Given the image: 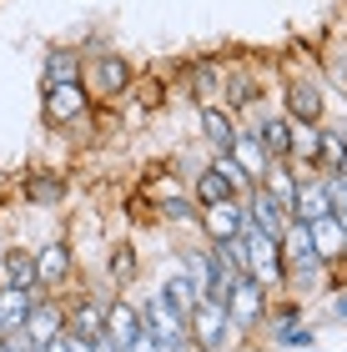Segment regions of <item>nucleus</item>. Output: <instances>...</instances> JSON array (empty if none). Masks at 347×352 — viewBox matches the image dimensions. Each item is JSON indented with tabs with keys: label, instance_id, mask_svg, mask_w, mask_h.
Returning a JSON list of instances; mask_svg holds the SVG:
<instances>
[{
	"label": "nucleus",
	"instance_id": "29",
	"mask_svg": "<svg viewBox=\"0 0 347 352\" xmlns=\"http://www.w3.org/2000/svg\"><path fill=\"white\" fill-rule=\"evenodd\" d=\"M131 91H136V96H146V111H156V106H161V96H166L161 76H146V81H131Z\"/></svg>",
	"mask_w": 347,
	"mask_h": 352
},
{
	"label": "nucleus",
	"instance_id": "18",
	"mask_svg": "<svg viewBox=\"0 0 347 352\" xmlns=\"http://www.w3.org/2000/svg\"><path fill=\"white\" fill-rule=\"evenodd\" d=\"M247 131H257V141L272 151V162H287V156H292V116H282V111H262L257 126H247Z\"/></svg>",
	"mask_w": 347,
	"mask_h": 352
},
{
	"label": "nucleus",
	"instance_id": "30",
	"mask_svg": "<svg viewBox=\"0 0 347 352\" xmlns=\"http://www.w3.org/2000/svg\"><path fill=\"white\" fill-rule=\"evenodd\" d=\"M121 352H161V342H156V338H151V332H146V327H141V332H136V338H131V342H126Z\"/></svg>",
	"mask_w": 347,
	"mask_h": 352
},
{
	"label": "nucleus",
	"instance_id": "6",
	"mask_svg": "<svg viewBox=\"0 0 347 352\" xmlns=\"http://www.w3.org/2000/svg\"><path fill=\"white\" fill-rule=\"evenodd\" d=\"M91 106H96V101H91V91H86L81 81L41 86V116H45V126H60V131H71V126L81 121Z\"/></svg>",
	"mask_w": 347,
	"mask_h": 352
},
{
	"label": "nucleus",
	"instance_id": "31",
	"mask_svg": "<svg viewBox=\"0 0 347 352\" xmlns=\"http://www.w3.org/2000/svg\"><path fill=\"white\" fill-rule=\"evenodd\" d=\"M333 322H347V292H342V287L333 292Z\"/></svg>",
	"mask_w": 347,
	"mask_h": 352
},
{
	"label": "nucleus",
	"instance_id": "3",
	"mask_svg": "<svg viewBox=\"0 0 347 352\" xmlns=\"http://www.w3.org/2000/svg\"><path fill=\"white\" fill-rule=\"evenodd\" d=\"M131 81H136V66L121 51H111V45L96 51V56H86V66H81V86L91 91V101H96V106L121 101V96L131 91Z\"/></svg>",
	"mask_w": 347,
	"mask_h": 352
},
{
	"label": "nucleus",
	"instance_id": "7",
	"mask_svg": "<svg viewBox=\"0 0 347 352\" xmlns=\"http://www.w3.org/2000/svg\"><path fill=\"white\" fill-rule=\"evenodd\" d=\"M36 282L41 292H71L76 287V247L66 236H51L45 247H36Z\"/></svg>",
	"mask_w": 347,
	"mask_h": 352
},
{
	"label": "nucleus",
	"instance_id": "26",
	"mask_svg": "<svg viewBox=\"0 0 347 352\" xmlns=\"http://www.w3.org/2000/svg\"><path fill=\"white\" fill-rule=\"evenodd\" d=\"M347 162V131L322 121V141H317V171H337Z\"/></svg>",
	"mask_w": 347,
	"mask_h": 352
},
{
	"label": "nucleus",
	"instance_id": "21",
	"mask_svg": "<svg viewBox=\"0 0 347 352\" xmlns=\"http://www.w3.org/2000/svg\"><path fill=\"white\" fill-rule=\"evenodd\" d=\"M302 176L307 171H297L292 162H272V166H267V176H262V191H267V197H272L277 206H287V217H292V201H297V182H302Z\"/></svg>",
	"mask_w": 347,
	"mask_h": 352
},
{
	"label": "nucleus",
	"instance_id": "24",
	"mask_svg": "<svg viewBox=\"0 0 347 352\" xmlns=\"http://www.w3.org/2000/svg\"><path fill=\"white\" fill-rule=\"evenodd\" d=\"M307 232H312V247H317V257L333 267L342 257V247H347V227H342V217H322V221H307Z\"/></svg>",
	"mask_w": 347,
	"mask_h": 352
},
{
	"label": "nucleus",
	"instance_id": "25",
	"mask_svg": "<svg viewBox=\"0 0 347 352\" xmlns=\"http://www.w3.org/2000/svg\"><path fill=\"white\" fill-rule=\"evenodd\" d=\"M36 297H41V292H21V287H0V332H10V327H25V317H30V307H36Z\"/></svg>",
	"mask_w": 347,
	"mask_h": 352
},
{
	"label": "nucleus",
	"instance_id": "1",
	"mask_svg": "<svg viewBox=\"0 0 347 352\" xmlns=\"http://www.w3.org/2000/svg\"><path fill=\"white\" fill-rule=\"evenodd\" d=\"M222 307H227V327H232V342H251L257 332L267 327V307H272V292L247 277V272H236L222 292Z\"/></svg>",
	"mask_w": 347,
	"mask_h": 352
},
{
	"label": "nucleus",
	"instance_id": "5",
	"mask_svg": "<svg viewBox=\"0 0 347 352\" xmlns=\"http://www.w3.org/2000/svg\"><path fill=\"white\" fill-rule=\"evenodd\" d=\"M242 242H247V277H257L267 292L287 287V272H282V236H267L262 227H251V221H247Z\"/></svg>",
	"mask_w": 347,
	"mask_h": 352
},
{
	"label": "nucleus",
	"instance_id": "28",
	"mask_svg": "<svg viewBox=\"0 0 347 352\" xmlns=\"http://www.w3.org/2000/svg\"><path fill=\"white\" fill-rule=\"evenodd\" d=\"M212 252L222 257V267L232 272V277H236V272H247V242H242V236H227V242H212Z\"/></svg>",
	"mask_w": 347,
	"mask_h": 352
},
{
	"label": "nucleus",
	"instance_id": "10",
	"mask_svg": "<svg viewBox=\"0 0 347 352\" xmlns=\"http://www.w3.org/2000/svg\"><path fill=\"white\" fill-rule=\"evenodd\" d=\"M282 116H292V121H322L327 116L322 86L312 81V76H287V86H282Z\"/></svg>",
	"mask_w": 347,
	"mask_h": 352
},
{
	"label": "nucleus",
	"instance_id": "8",
	"mask_svg": "<svg viewBox=\"0 0 347 352\" xmlns=\"http://www.w3.org/2000/svg\"><path fill=\"white\" fill-rule=\"evenodd\" d=\"M197 232H201V242H227V236H242V232H247V197H227V201L201 206Z\"/></svg>",
	"mask_w": 347,
	"mask_h": 352
},
{
	"label": "nucleus",
	"instance_id": "11",
	"mask_svg": "<svg viewBox=\"0 0 347 352\" xmlns=\"http://www.w3.org/2000/svg\"><path fill=\"white\" fill-rule=\"evenodd\" d=\"M197 126H201V146H207V156H227L236 131H242L227 106H197Z\"/></svg>",
	"mask_w": 347,
	"mask_h": 352
},
{
	"label": "nucleus",
	"instance_id": "22",
	"mask_svg": "<svg viewBox=\"0 0 347 352\" xmlns=\"http://www.w3.org/2000/svg\"><path fill=\"white\" fill-rule=\"evenodd\" d=\"M71 197V186H66V176L60 171H30L25 176V201H36V206H66Z\"/></svg>",
	"mask_w": 347,
	"mask_h": 352
},
{
	"label": "nucleus",
	"instance_id": "27",
	"mask_svg": "<svg viewBox=\"0 0 347 352\" xmlns=\"http://www.w3.org/2000/svg\"><path fill=\"white\" fill-rule=\"evenodd\" d=\"M267 338H272L277 347H287V352H302V347L317 342V327H307V322H272Z\"/></svg>",
	"mask_w": 347,
	"mask_h": 352
},
{
	"label": "nucleus",
	"instance_id": "9",
	"mask_svg": "<svg viewBox=\"0 0 347 352\" xmlns=\"http://www.w3.org/2000/svg\"><path fill=\"white\" fill-rule=\"evenodd\" d=\"M141 327H146L161 347H186V317L171 307V302H161L156 292L141 297Z\"/></svg>",
	"mask_w": 347,
	"mask_h": 352
},
{
	"label": "nucleus",
	"instance_id": "4",
	"mask_svg": "<svg viewBox=\"0 0 347 352\" xmlns=\"http://www.w3.org/2000/svg\"><path fill=\"white\" fill-rule=\"evenodd\" d=\"M186 347L192 352H227L232 347L227 307L216 297H197V307L186 312Z\"/></svg>",
	"mask_w": 347,
	"mask_h": 352
},
{
	"label": "nucleus",
	"instance_id": "2",
	"mask_svg": "<svg viewBox=\"0 0 347 352\" xmlns=\"http://www.w3.org/2000/svg\"><path fill=\"white\" fill-rule=\"evenodd\" d=\"M282 272H287V292L292 297H312L327 282V262L317 257V247H312L307 221H292V227L282 232Z\"/></svg>",
	"mask_w": 347,
	"mask_h": 352
},
{
	"label": "nucleus",
	"instance_id": "13",
	"mask_svg": "<svg viewBox=\"0 0 347 352\" xmlns=\"http://www.w3.org/2000/svg\"><path fill=\"white\" fill-rule=\"evenodd\" d=\"M227 156H232V166L242 171V182H247V186H257L262 176H267V166H272V151H267L262 141H257V131H247V126L236 131V141H232V151H227Z\"/></svg>",
	"mask_w": 347,
	"mask_h": 352
},
{
	"label": "nucleus",
	"instance_id": "23",
	"mask_svg": "<svg viewBox=\"0 0 347 352\" xmlns=\"http://www.w3.org/2000/svg\"><path fill=\"white\" fill-rule=\"evenodd\" d=\"M156 297L171 302V307H177V312L186 317V312L197 307V297H201V292H197V282L186 277L181 267H171V272H161V282H156Z\"/></svg>",
	"mask_w": 347,
	"mask_h": 352
},
{
	"label": "nucleus",
	"instance_id": "15",
	"mask_svg": "<svg viewBox=\"0 0 347 352\" xmlns=\"http://www.w3.org/2000/svg\"><path fill=\"white\" fill-rule=\"evenodd\" d=\"M25 332H30L36 342L60 338V332H66V302H60L56 292H41L36 307H30V317H25Z\"/></svg>",
	"mask_w": 347,
	"mask_h": 352
},
{
	"label": "nucleus",
	"instance_id": "14",
	"mask_svg": "<svg viewBox=\"0 0 347 352\" xmlns=\"http://www.w3.org/2000/svg\"><path fill=\"white\" fill-rule=\"evenodd\" d=\"M101 282H106V292H131L136 277H141V257H136V242H116L111 252H106V262H101Z\"/></svg>",
	"mask_w": 347,
	"mask_h": 352
},
{
	"label": "nucleus",
	"instance_id": "32",
	"mask_svg": "<svg viewBox=\"0 0 347 352\" xmlns=\"http://www.w3.org/2000/svg\"><path fill=\"white\" fill-rule=\"evenodd\" d=\"M41 352H71V338L60 332V338H51V342H41Z\"/></svg>",
	"mask_w": 347,
	"mask_h": 352
},
{
	"label": "nucleus",
	"instance_id": "19",
	"mask_svg": "<svg viewBox=\"0 0 347 352\" xmlns=\"http://www.w3.org/2000/svg\"><path fill=\"white\" fill-rule=\"evenodd\" d=\"M247 221H251V227H262L267 236H282V232L292 227L287 206H277V201L267 197L262 186H251V191H247Z\"/></svg>",
	"mask_w": 347,
	"mask_h": 352
},
{
	"label": "nucleus",
	"instance_id": "16",
	"mask_svg": "<svg viewBox=\"0 0 347 352\" xmlns=\"http://www.w3.org/2000/svg\"><path fill=\"white\" fill-rule=\"evenodd\" d=\"M0 287H21V292H41L36 282V252L10 242L5 252H0Z\"/></svg>",
	"mask_w": 347,
	"mask_h": 352
},
{
	"label": "nucleus",
	"instance_id": "12",
	"mask_svg": "<svg viewBox=\"0 0 347 352\" xmlns=\"http://www.w3.org/2000/svg\"><path fill=\"white\" fill-rule=\"evenodd\" d=\"M333 217V191H327V176L322 171H307L297 182V201H292V221H322Z\"/></svg>",
	"mask_w": 347,
	"mask_h": 352
},
{
	"label": "nucleus",
	"instance_id": "34",
	"mask_svg": "<svg viewBox=\"0 0 347 352\" xmlns=\"http://www.w3.org/2000/svg\"><path fill=\"white\" fill-rule=\"evenodd\" d=\"M337 262H347V247H342V257H337Z\"/></svg>",
	"mask_w": 347,
	"mask_h": 352
},
{
	"label": "nucleus",
	"instance_id": "20",
	"mask_svg": "<svg viewBox=\"0 0 347 352\" xmlns=\"http://www.w3.org/2000/svg\"><path fill=\"white\" fill-rule=\"evenodd\" d=\"M81 51L76 45H51L41 60V86H60V81H81Z\"/></svg>",
	"mask_w": 347,
	"mask_h": 352
},
{
	"label": "nucleus",
	"instance_id": "17",
	"mask_svg": "<svg viewBox=\"0 0 347 352\" xmlns=\"http://www.w3.org/2000/svg\"><path fill=\"white\" fill-rule=\"evenodd\" d=\"M186 81H192L197 106H222V91H227V66L222 60H192V66H186Z\"/></svg>",
	"mask_w": 347,
	"mask_h": 352
},
{
	"label": "nucleus",
	"instance_id": "33",
	"mask_svg": "<svg viewBox=\"0 0 347 352\" xmlns=\"http://www.w3.org/2000/svg\"><path fill=\"white\" fill-rule=\"evenodd\" d=\"M66 338H71V332H66ZM71 352H101L96 342H86V338H71Z\"/></svg>",
	"mask_w": 347,
	"mask_h": 352
}]
</instances>
